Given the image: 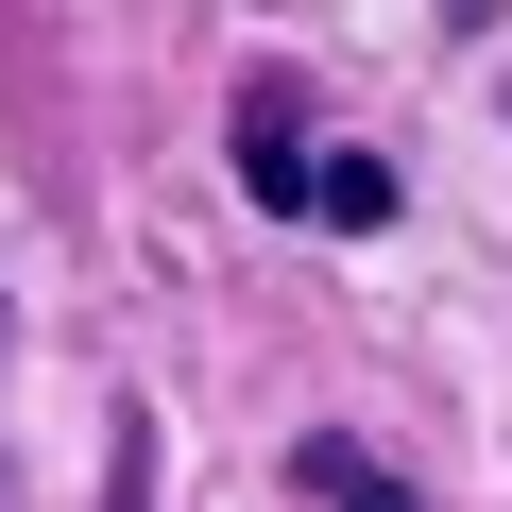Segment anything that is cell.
<instances>
[{
    "instance_id": "6da1fadb",
    "label": "cell",
    "mask_w": 512,
    "mask_h": 512,
    "mask_svg": "<svg viewBox=\"0 0 512 512\" xmlns=\"http://www.w3.org/2000/svg\"><path fill=\"white\" fill-rule=\"evenodd\" d=\"M239 188L274 205V222H342V239H359V222H393V171H376V154H325V137L291 120V86H274V69L239 86Z\"/></svg>"
},
{
    "instance_id": "7a4b0ae2",
    "label": "cell",
    "mask_w": 512,
    "mask_h": 512,
    "mask_svg": "<svg viewBox=\"0 0 512 512\" xmlns=\"http://www.w3.org/2000/svg\"><path fill=\"white\" fill-rule=\"evenodd\" d=\"M291 495H325V512H410V495H393V461H359L342 427H308V444H291Z\"/></svg>"
}]
</instances>
